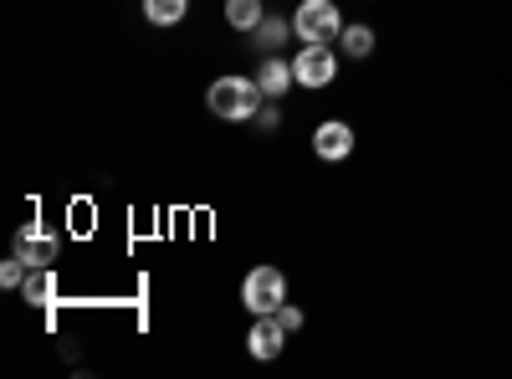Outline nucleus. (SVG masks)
Instances as JSON below:
<instances>
[{
	"mask_svg": "<svg viewBox=\"0 0 512 379\" xmlns=\"http://www.w3.org/2000/svg\"><path fill=\"white\" fill-rule=\"evenodd\" d=\"M185 6L190 0H144V16H149V26H180Z\"/></svg>",
	"mask_w": 512,
	"mask_h": 379,
	"instance_id": "12",
	"label": "nucleus"
},
{
	"mask_svg": "<svg viewBox=\"0 0 512 379\" xmlns=\"http://www.w3.org/2000/svg\"><path fill=\"white\" fill-rule=\"evenodd\" d=\"M338 47H344V57L364 62V57H374V31L354 21V26H344V36H338Z\"/></svg>",
	"mask_w": 512,
	"mask_h": 379,
	"instance_id": "11",
	"label": "nucleus"
},
{
	"mask_svg": "<svg viewBox=\"0 0 512 379\" xmlns=\"http://www.w3.org/2000/svg\"><path fill=\"white\" fill-rule=\"evenodd\" d=\"M292 77H297V88H328L338 77V52L328 41H308V47L292 57Z\"/></svg>",
	"mask_w": 512,
	"mask_h": 379,
	"instance_id": "4",
	"label": "nucleus"
},
{
	"mask_svg": "<svg viewBox=\"0 0 512 379\" xmlns=\"http://www.w3.org/2000/svg\"><path fill=\"white\" fill-rule=\"evenodd\" d=\"M226 21L236 31H256L262 26V0H226Z\"/></svg>",
	"mask_w": 512,
	"mask_h": 379,
	"instance_id": "13",
	"label": "nucleus"
},
{
	"mask_svg": "<svg viewBox=\"0 0 512 379\" xmlns=\"http://www.w3.org/2000/svg\"><path fill=\"white\" fill-rule=\"evenodd\" d=\"M282 344H287V328L277 323V313H256V323H251V333H246L251 359H277Z\"/></svg>",
	"mask_w": 512,
	"mask_h": 379,
	"instance_id": "7",
	"label": "nucleus"
},
{
	"mask_svg": "<svg viewBox=\"0 0 512 379\" xmlns=\"http://www.w3.org/2000/svg\"><path fill=\"white\" fill-rule=\"evenodd\" d=\"M205 103H210V113L226 118V123H246V118H256V108L267 103V93L256 88V77L231 72V77H216V82H210Z\"/></svg>",
	"mask_w": 512,
	"mask_h": 379,
	"instance_id": "1",
	"label": "nucleus"
},
{
	"mask_svg": "<svg viewBox=\"0 0 512 379\" xmlns=\"http://www.w3.org/2000/svg\"><path fill=\"white\" fill-rule=\"evenodd\" d=\"M277 323H282L287 333H297V328H303V313H297L292 303H282V308H277Z\"/></svg>",
	"mask_w": 512,
	"mask_h": 379,
	"instance_id": "16",
	"label": "nucleus"
},
{
	"mask_svg": "<svg viewBox=\"0 0 512 379\" xmlns=\"http://www.w3.org/2000/svg\"><path fill=\"white\" fill-rule=\"evenodd\" d=\"M57 251H62V241H57V231H52L47 221H26V226L16 231V257H21L26 267H52Z\"/></svg>",
	"mask_w": 512,
	"mask_h": 379,
	"instance_id": "5",
	"label": "nucleus"
},
{
	"mask_svg": "<svg viewBox=\"0 0 512 379\" xmlns=\"http://www.w3.org/2000/svg\"><path fill=\"white\" fill-rule=\"evenodd\" d=\"M26 272H31V267H26L21 257H6V262H0V287H21Z\"/></svg>",
	"mask_w": 512,
	"mask_h": 379,
	"instance_id": "14",
	"label": "nucleus"
},
{
	"mask_svg": "<svg viewBox=\"0 0 512 379\" xmlns=\"http://www.w3.org/2000/svg\"><path fill=\"white\" fill-rule=\"evenodd\" d=\"M241 303L251 313H277L287 303V277L277 267H251L246 282H241Z\"/></svg>",
	"mask_w": 512,
	"mask_h": 379,
	"instance_id": "3",
	"label": "nucleus"
},
{
	"mask_svg": "<svg viewBox=\"0 0 512 379\" xmlns=\"http://www.w3.org/2000/svg\"><path fill=\"white\" fill-rule=\"evenodd\" d=\"M287 36H297V31H292V21H277V16H262V26L251 31V41H256V52H262V57H277Z\"/></svg>",
	"mask_w": 512,
	"mask_h": 379,
	"instance_id": "10",
	"label": "nucleus"
},
{
	"mask_svg": "<svg viewBox=\"0 0 512 379\" xmlns=\"http://www.w3.org/2000/svg\"><path fill=\"white\" fill-rule=\"evenodd\" d=\"M21 298H26L31 308H52V303H57V272H52V267H31L26 282H21Z\"/></svg>",
	"mask_w": 512,
	"mask_h": 379,
	"instance_id": "8",
	"label": "nucleus"
},
{
	"mask_svg": "<svg viewBox=\"0 0 512 379\" xmlns=\"http://www.w3.org/2000/svg\"><path fill=\"white\" fill-rule=\"evenodd\" d=\"M292 62H282V57H262V67H256V88H262L267 98H282L287 88H292Z\"/></svg>",
	"mask_w": 512,
	"mask_h": 379,
	"instance_id": "9",
	"label": "nucleus"
},
{
	"mask_svg": "<svg viewBox=\"0 0 512 379\" xmlns=\"http://www.w3.org/2000/svg\"><path fill=\"white\" fill-rule=\"evenodd\" d=\"M256 123H262V129H277V123H282V108H277V98H267L262 108H256Z\"/></svg>",
	"mask_w": 512,
	"mask_h": 379,
	"instance_id": "15",
	"label": "nucleus"
},
{
	"mask_svg": "<svg viewBox=\"0 0 512 379\" xmlns=\"http://www.w3.org/2000/svg\"><path fill=\"white\" fill-rule=\"evenodd\" d=\"M344 26H349V21L338 16L333 0H303V6H297V16H292V31L303 36V47H308V41H328V47H333V41L344 36Z\"/></svg>",
	"mask_w": 512,
	"mask_h": 379,
	"instance_id": "2",
	"label": "nucleus"
},
{
	"mask_svg": "<svg viewBox=\"0 0 512 379\" xmlns=\"http://www.w3.org/2000/svg\"><path fill=\"white\" fill-rule=\"evenodd\" d=\"M313 154H318V159H328V164L349 159V154H354V129H349L344 118L318 123V134H313Z\"/></svg>",
	"mask_w": 512,
	"mask_h": 379,
	"instance_id": "6",
	"label": "nucleus"
}]
</instances>
